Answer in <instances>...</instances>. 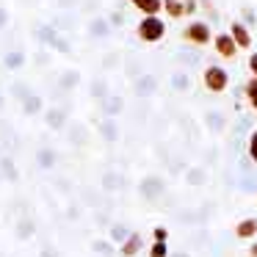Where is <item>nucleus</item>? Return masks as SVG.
Returning a JSON list of instances; mask_svg holds the SVG:
<instances>
[{
    "label": "nucleus",
    "mask_w": 257,
    "mask_h": 257,
    "mask_svg": "<svg viewBox=\"0 0 257 257\" xmlns=\"http://www.w3.org/2000/svg\"><path fill=\"white\" fill-rule=\"evenodd\" d=\"M232 42H235V47H249V45H251L249 31H246L240 23H235V25H232Z\"/></svg>",
    "instance_id": "6"
},
{
    "label": "nucleus",
    "mask_w": 257,
    "mask_h": 257,
    "mask_svg": "<svg viewBox=\"0 0 257 257\" xmlns=\"http://www.w3.org/2000/svg\"><path fill=\"white\" fill-rule=\"evenodd\" d=\"M249 67H251V72H254V78H257V53L249 58Z\"/></svg>",
    "instance_id": "13"
},
{
    "label": "nucleus",
    "mask_w": 257,
    "mask_h": 257,
    "mask_svg": "<svg viewBox=\"0 0 257 257\" xmlns=\"http://www.w3.org/2000/svg\"><path fill=\"white\" fill-rule=\"evenodd\" d=\"M133 6L139 9V12H144L147 17H155V14L161 12L163 0H133Z\"/></svg>",
    "instance_id": "5"
},
{
    "label": "nucleus",
    "mask_w": 257,
    "mask_h": 257,
    "mask_svg": "<svg viewBox=\"0 0 257 257\" xmlns=\"http://www.w3.org/2000/svg\"><path fill=\"white\" fill-rule=\"evenodd\" d=\"M216 50H218V56H224V58H232L235 56V42H232V36H227V34H221L216 39Z\"/></svg>",
    "instance_id": "4"
},
{
    "label": "nucleus",
    "mask_w": 257,
    "mask_h": 257,
    "mask_svg": "<svg viewBox=\"0 0 257 257\" xmlns=\"http://www.w3.org/2000/svg\"><path fill=\"white\" fill-rule=\"evenodd\" d=\"M163 31H166V25L158 17H147V20H141V25H139V36L144 42H158L163 36Z\"/></svg>",
    "instance_id": "1"
},
{
    "label": "nucleus",
    "mask_w": 257,
    "mask_h": 257,
    "mask_svg": "<svg viewBox=\"0 0 257 257\" xmlns=\"http://www.w3.org/2000/svg\"><path fill=\"white\" fill-rule=\"evenodd\" d=\"M205 86L210 91H224V89H227V72H224L221 67L205 69Z\"/></svg>",
    "instance_id": "2"
},
{
    "label": "nucleus",
    "mask_w": 257,
    "mask_h": 257,
    "mask_svg": "<svg viewBox=\"0 0 257 257\" xmlns=\"http://www.w3.org/2000/svg\"><path fill=\"white\" fill-rule=\"evenodd\" d=\"M246 94H249V102L257 108V80H249V86H246Z\"/></svg>",
    "instance_id": "10"
},
{
    "label": "nucleus",
    "mask_w": 257,
    "mask_h": 257,
    "mask_svg": "<svg viewBox=\"0 0 257 257\" xmlns=\"http://www.w3.org/2000/svg\"><path fill=\"white\" fill-rule=\"evenodd\" d=\"M163 6H166V12L172 14V17H180V14L185 12V9H183V3H180V0H163Z\"/></svg>",
    "instance_id": "8"
},
{
    "label": "nucleus",
    "mask_w": 257,
    "mask_h": 257,
    "mask_svg": "<svg viewBox=\"0 0 257 257\" xmlns=\"http://www.w3.org/2000/svg\"><path fill=\"white\" fill-rule=\"evenodd\" d=\"M185 39L196 42V45H207L210 42V28H207L205 23H194L185 28Z\"/></svg>",
    "instance_id": "3"
},
{
    "label": "nucleus",
    "mask_w": 257,
    "mask_h": 257,
    "mask_svg": "<svg viewBox=\"0 0 257 257\" xmlns=\"http://www.w3.org/2000/svg\"><path fill=\"white\" fill-rule=\"evenodd\" d=\"M251 161L257 163V133L251 136Z\"/></svg>",
    "instance_id": "12"
},
{
    "label": "nucleus",
    "mask_w": 257,
    "mask_h": 257,
    "mask_svg": "<svg viewBox=\"0 0 257 257\" xmlns=\"http://www.w3.org/2000/svg\"><path fill=\"white\" fill-rule=\"evenodd\" d=\"M155 238L163 243V238H166V229H155Z\"/></svg>",
    "instance_id": "14"
},
{
    "label": "nucleus",
    "mask_w": 257,
    "mask_h": 257,
    "mask_svg": "<svg viewBox=\"0 0 257 257\" xmlns=\"http://www.w3.org/2000/svg\"><path fill=\"white\" fill-rule=\"evenodd\" d=\"M139 243H141V240H139V235H133V238H130L127 243L122 246V251H124L127 257H130V254H136V251H139Z\"/></svg>",
    "instance_id": "9"
},
{
    "label": "nucleus",
    "mask_w": 257,
    "mask_h": 257,
    "mask_svg": "<svg viewBox=\"0 0 257 257\" xmlns=\"http://www.w3.org/2000/svg\"><path fill=\"white\" fill-rule=\"evenodd\" d=\"M251 254H254V257H257V243H254V246H251Z\"/></svg>",
    "instance_id": "15"
},
{
    "label": "nucleus",
    "mask_w": 257,
    "mask_h": 257,
    "mask_svg": "<svg viewBox=\"0 0 257 257\" xmlns=\"http://www.w3.org/2000/svg\"><path fill=\"white\" fill-rule=\"evenodd\" d=\"M152 257H166V246H163L161 240H158V243L152 246Z\"/></svg>",
    "instance_id": "11"
},
{
    "label": "nucleus",
    "mask_w": 257,
    "mask_h": 257,
    "mask_svg": "<svg viewBox=\"0 0 257 257\" xmlns=\"http://www.w3.org/2000/svg\"><path fill=\"white\" fill-rule=\"evenodd\" d=\"M254 232H257V221H254V218H246V221L238 224V235H240V238H249V235H254Z\"/></svg>",
    "instance_id": "7"
}]
</instances>
